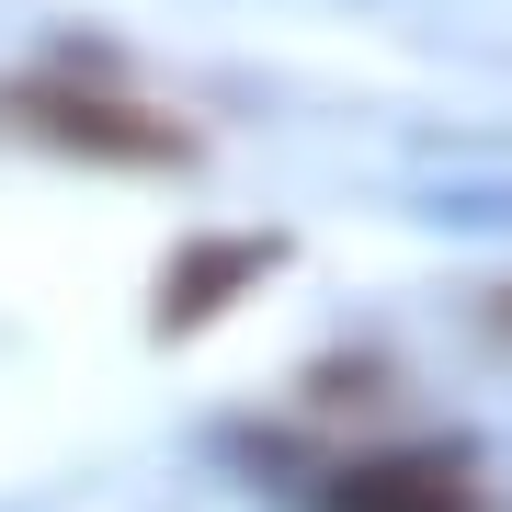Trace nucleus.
<instances>
[{
  "label": "nucleus",
  "instance_id": "nucleus-1",
  "mask_svg": "<svg viewBox=\"0 0 512 512\" xmlns=\"http://www.w3.org/2000/svg\"><path fill=\"white\" fill-rule=\"evenodd\" d=\"M0 126L35 148H69V160H114V171H183L194 160L183 114L103 92V80H0Z\"/></svg>",
  "mask_w": 512,
  "mask_h": 512
},
{
  "label": "nucleus",
  "instance_id": "nucleus-2",
  "mask_svg": "<svg viewBox=\"0 0 512 512\" xmlns=\"http://www.w3.org/2000/svg\"><path fill=\"white\" fill-rule=\"evenodd\" d=\"M478 467L456 444H399V456H365L319 490V512H478Z\"/></svg>",
  "mask_w": 512,
  "mask_h": 512
},
{
  "label": "nucleus",
  "instance_id": "nucleus-3",
  "mask_svg": "<svg viewBox=\"0 0 512 512\" xmlns=\"http://www.w3.org/2000/svg\"><path fill=\"white\" fill-rule=\"evenodd\" d=\"M262 274H274V239H183L171 251V274H160V342H183V330H205L217 308H239Z\"/></svg>",
  "mask_w": 512,
  "mask_h": 512
},
{
  "label": "nucleus",
  "instance_id": "nucleus-4",
  "mask_svg": "<svg viewBox=\"0 0 512 512\" xmlns=\"http://www.w3.org/2000/svg\"><path fill=\"white\" fill-rule=\"evenodd\" d=\"M490 319H501V330H512V296H501V308H490Z\"/></svg>",
  "mask_w": 512,
  "mask_h": 512
}]
</instances>
